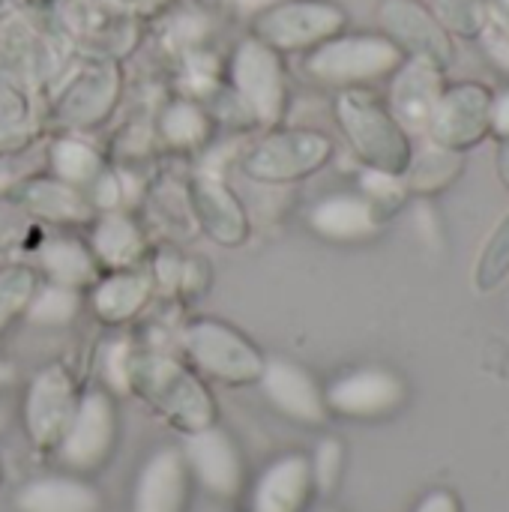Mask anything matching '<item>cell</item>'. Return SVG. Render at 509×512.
Instances as JSON below:
<instances>
[{"label":"cell","instance_id":"obj_1","mask_svg":"<svg viewBox=\"0 0 509 512\" xmlns=\"http://www.w3.org/2000/svg\"><path fill=\"white\" fill-rule=\"evenodd\" d=\"M126 390L159 411L174 429L192 435L216 423V402L195 372L159 351L129 354Z\"/></svg>","mask_w":509,"mask_h":512},{"label":"cell","instance_id":"obj_2","mask_svg":"<svg viewBox=\"0 0 509 512\" xmlns=\"http://www.w3.org/2000/svg\"><path fill=\"white\" fill-rule=\"evenodd\" d=\"M339 126L354 147V153L363 159L366 168L387 171V174H405L411 165V138L399 126V120L384 108L375 96L363 90H345L336 102Z\"/></svg>","mask_w":509,"mask_h":512},{"label":"cell","instance_id":"obj_3","mask_svg":"<svg viewBox=\"0 0 509 512\" xmlns=\"http://www.w3.org/2000/svg\"><path fill=\"white\" fill-rule=\"evenodd\" d=\"M336 153V144L321 129H273L243 150L240 171L252 183L288 186L318 174Z\"/></svg>","mask_w":509,"mask_h":512},{"label":"cell","instance_id":"obj_4","mask_svg":"<svg viewBox=\"0 0 509 512\" xmlns=\"http://www.w3.org/2000/svg\"><path fill=\"white\" fill-rule=\"evenodd\" d=\"M183 348L204 375L231 387L255 384L264 369V354L258 345L219 318L192 321L183 330Z\"/></svg>","mask_w":509,"mask_h":512},{"label":"cell","instance_id":"obj_5","mask_svg":"<svg viewBox=\"0 0 509 512\" xmlns=\"http://www.w3.org/2000/svg\"><path fill=\"white\" fill-rule=\"evenodd\" d=\"M402 66V48L390 36H333L309 57V72L324 84H363Z\"/></svg>","mask_w":509,"mask_h":512},{"label":"cell","instance_id":"obj_6","mask_svg":"<svg viewBox=\"0 0 509 512\" xmlns=\"http://www.w3.org/2000/svg\"><path fill=\"white\" fill-rule=\"evenodd\" d=\"M117 429H120V420H117L114 399L105 390H87L78 399L75 414L57 444L60 462L78 474L102 468L108 456L114 453Z\"/></svg>","mask_w":509,"mask_h":512},{"label":"cell","instance_id":"obj_7","mask_svg":"<svg viewBox=\"0 0 509 512\" xmlns=\"http://www.w3.org/2000/svg\"><path fill=\"white\" fill-rule=\"evenodd\" d=\"M234 87L243 108L261 126H276L288 108V84L279 57L267 42L249 39L234 57Z\"/></svg>","mask_w":509,"mask_h":512},{"label":"cell","instance_id":"obj_8","mask_svg":"<svg viewBox=\"0 0 509 512\" xmlns=\"http://www.w3.org/2000/svg\"><path fill=\"white\" fill-rule=\"evenodd\" d=\"M492 99V90L483 84H459L444 90L426 126L429 138L456 153L483 144L492 132Z\"/></svg>","mask_w":509,"mask_h":512},{"label":"cell","instance_id":"obj_9","mask_svg":"<svg viewBox=\"0 0 509 512\" xmlns=\"http://www.w3.org/2000/svg\"><path fill=\"white\" fill-rule=\"evenodd\" d=\"M78 396L63 366H45L27 387L24 396V429L39 450H57Z\"/></svg>","mask_w":509,"mask_h":512},{"label":"cell","instance_id":"obj_10","mask_svg":"<svg viewBox=\"0 0 509 512\" xmlns=\"http://www.w3.org/2000/svg\"><path fill=\"white\" fill-rule=\"evenodd\" d=\"M183 459L189 468V477H195L210 495L216 498H237L246 483V465L243 456L228 432H222L216 423L186 435L183 444Z\"/></svg>","mask_w":509,"mask_h":512},{"label":"cell","instance_id":"obj_11","mask_svg":"<svg viewBox=\"0 0 509 512\" xmlns=\"http://www.w3.org/2000/svg\"><path fill=\"white\" fill-rule=\"evenodd\" d=\"M345 24V12L321 0H294L267 9L258 21L261 42L276 48H309L333 39Z\"/></svg>","mask_w":509,"mask_h":512},{"label":"cell","instance_id":"obj_12","mask_svg":"<svg viewBox=\"0 0 509 512\" xmlns=\"http://www.w3.org/2000/svg\"><path fill=\"white\" fill-rule=\"evenodd\" d=\"M327 411L354 417V420H375L393 414L405 402V384L390 369H357L336 378L324 393Z\"/></svg>","mask_w":509,"mask_h":512},{"label":"cell","instance_id":"obj_13","mask_svg":"<svg viewBox=\"0 0 509 512\" xmlns=\"http://www.w3.org/2000/svg\"><path fill=\"white\" fill-rule=\"evenodd\" d=\"M258 384H261L267 402L288 420H297L303 426H321L330 414L327 402H324V390L294 360H285V357L264 360Z\"/></svg>","mask_w":509,"mask_h":512},{"label":"cell","instance_id":"obj_14","mask_svg":"<svg viewBox=\"0 0 509 512\" xmlns=\"http://www.w3.org/2000/svg\"><path fill=\"white\" fill-rule=\"evenodd\" d=\"M189 204L192 213L201 225V231L225 246V249H237L249 240V213L243 207V201L237 198V192L210 174H201L189 183Z\"/></svg>","mask_w":509,"mask_h":512},{"label":"cell","instance_id":"obj_15","mask_svg":"<svg viewBox=\"0 0 509 512\" xmlns=\"http://www.w3.org/2000/svg\"><path fill=\"white\" fill-rule=\"evenodd\" d=\"M381 21L390 30V39L399 48H408L414 57L429 60L435 66H450L453 45L447 36V27L420 3L414 0H387L381 9Z\"/></svg>","mask_w":509,"mask_h":512},{"label":"cell","instance_id":"obj_16","mask_svg":"<svg viewBox=\"0 0 509 512\" xmlns=\"http://www.w3.org/2000/svg\"><path fill=\"white\" fill-rule=\"evenodd\" d=\"M189 501V468L180 450L153 453L138 471L132 512H183Z\"/></svg>","mask_w":509,"mask_h":512},{"label":"cell","instance_id":"obj_17","mask_svg":"<svg viewBox=\"0 0 509 512\" xmlns=\"http://www.w3.org/2000/svg\"><path fill=\"white\" fill-rule=\"evenodd\" d=\"M312 462L288 453L267 465L252 489V512H303L315 495Z\"/></svg>","mask_w":509,"mask_h":512},{"label":"cell","instance_id":"obj_18","mask_svg":"<svg viewBox=\"0 0 509 512\" xmlns=\"http://www.w3.org/2000/svg\"><path fill=\"white\" fill-rule=\"evenodd\" d=\"M441 93H444L441 66L414 57L396 72L390 90V114L399 120L405 132H426Z\"/></svg>","mask_w":509,"mask_h":512},{"label":"cell","instance_id":"obj_19","mask_svg":"<svg viewBox=\"0 0 509 512\" xmlns=\"http://www.w3.org/2000/svg\"><path fill=\"white\" fill-rule=\"evenodd\" d=\"M309 228L330 243H360L378 234L381 216L366 195L336 192L324 195L309 210Z\"/></svg>","mask_w":509,"mask_h":512},{"label":"cell","instance_id":"obj_20","mask_svg":"<svg viewBox=\"0 0 509 512\" xmlns=\"http://www.w3.org/2000/svg\"><path fill=\"white\" fill-rule=\"evenodd\" d=\"M153 294V273L141 267L129 270H108L90 285V309L105 324H126L132 321Z\"/></svg>","mask_w":509,"mask_h":512},{"label":"cell","instance_id":"obj_21","mask_svg":"<svg viewBox=\"0 0 509 512\" xmlns=\"http://www.w3.org/2000/svg\"><path fill=\"white\" fill-rule=\"evenodd\" d=\"M21 207L45 222H63V225H81L96 216L93 204L87 195L57 177H27L15 192H12Z\"/></svg>","mask_w":509,"mask_h":512},{"label":"cell","instance_id":"obj_22","mask_svg":"<svg viewBox=\"0 0 509 512\" xmlns=\"http://www.w3.org/2000/svg\"><path fill=\"white\" fill-rule=\"evenodd\" d=\"M90 252L96 255L99 267L105 270H129L141 267L147 255V237L138 228V222L120 210H108L96 216L93 234H90Z\"/></svg>","mask_w":509,"mask_h":512},{"label":"cell","instance_id":"obj_23","mask_svg":"<svg viewBox=\"0 0 509 512\" xmlns=\"http://www.w3.org/2000/svg\"><path fill=\"white\" fill-rule=\"evenodd\" d=\"M18 512H102V495L75 477H39L15 492Z\"/></svg>","mask_w":509,"mask_h":512},{"label":"cell","instance_id":"obj_24","mask_svg":"<svg viewBox=\"0 0 509 512\" xmlns=\"http://www.w3.org/2000/svg\"><path fill=\"white\" fill-rule=\"evenodd\" d=\"M117 99V72L114 69H99L84 75L63 99H60V120L72 129H87L102 123Z\"/></svg>","mask_w":509,"mask_h":512},{"label":"cell","instance_id":"obj_25","mask_svg":"<svg viewBox=\"0 0 509 512\" xmlns=\"http://www.w3.org/2000/svg\"><path fill=\"white\" fill-rule=\"evenodd\" d=\"M39 267L45 270L48 282L66 288H90L99 279V261L87 243L78 237H51L39 249Z\"/></svg>","mask_w":509,"mask_h":512},{"label":"cell","instance_id":"obj_26","mask_svg":"<svg viewBox=\"0 0 509 512\" xmlns=\"http://www.w3.org/2000/svg\"><path fill=\"white\" fill-rule=\"evenodd\" d=\"M45 165H48L51 177H57L81 192H87L90 183L105 171V159L99 156V150L72 135H63L48 147Z\"/></svg>","mask_w":509,"mask_h":512},{"label":"cell","instance_id":"obj_27","mask_svg":"<svg viewBox=\"0 0 509 512\" xmlns=\"http://www.w3.org/2000/svg\"><path fill=\"white\" fill-rule=\"evenodd\" d=\"M462 153L456 150H444V147H432L426 150L423 156H411V165L405 168L402 180H405V189L408 192H417V195H435L441 189H447L459 171H462Z\"/></svg>","mask_w":509,"mask_h":512},{"label":"cell","instance_id":"obj_28","mask_svg":"<svg viewBox=\"0 0 509 512\" xmlns=\"http://www.w3.org/2000/svg\"><path fill=\"white\" fill-rule=\"evenodd\" d=\"M81 291L78 288H66L57 282H45L36 285L24 318L36 327H66L78 318L81 312Z\"/></svg>","mask_w":509,"mask_h":512},{"label":"cell","instance_id":"obj_29","mask_svg":"<svg viewBox=\"0 0 509 512\" xmlns=\"http://www.w3.org/2000/svg\"><path fill=\"white\" fill-rule=\"evenodd\" d=\"M162 138L168 147H177V150H195L201 147L207 138H210V120L207 114L192 105V102H177L171 105L165 114H162Z\"/></svg>","mask_w":509,"mask_h":512},{"label":"cell","instance_id":"obj_30","mask_svg":"<svg viewBox=\"0 0 509 512\" xmlns=\"http://www.w3.org/2000/svg\"><path fill=\"white\" fill-rule=\"evenodd\" d=\"M39 279L24 264L0 267V336L27 312V303L36 291Z\"/></svg>","mask_w":509,"mask_h":512},{"label":"cell","instance_id":"obj_31","mask_svg":"<svg viewBox=\"0 0 509 512\" xmlns=\"http://www.w3.org/2000/svg\"><path fill=\"white\" fill-rule=\"evenodd\" d=\"M435 18L459 36H480L492 21L489 0H435Z\"/></svg>","mask_w":509,"mask_h":512},{"label":"cell","instance_id":"obj_32","mask_svg":"<svg viewBox=\"0 0 509 512\" xmlns=\"http://www.w3.org/2000/svg\"><path fill=\"white\" fill-rule=\"evenodd\" d=\"M509 276V213L495 228V234L486 240L483 255L477 261V288L492 291Z\"/></svg>","mask_w":509,"mask_h":512},{"label":"cell","instance_id":"obj_33","mask_svg":"<svg viewBox=\"0 0 509 512\" xmlns=\"http://www.w3.org/2000/svg\"><path fill=\"white\" fill-rule=\"evenodd\" d=\"M363 195L375 204V207H396L402 204L405 198V180L399 174H387V171H375V168H366L363 171Z\"/></svg>","mask_w":509,"mask_h":512},{"label":"cell","instance_id":"obj_34","mask_svg":"<svg viewBox=\"0 0 509 512\" xmlns=\"http://www.w3.org/2000/svg\"><path fill=\"white\" fill-rule=\"evenodd\" d=\"M342 459H345V453H342V444H339V441H333V438L321 441V447L315 450V459H309V462H312V477H315V489H318V492H330V489L339 483Z\"/></svg>","mask_w":509,"mask_h":512},{"label":"cell","instance_id":"obj_35","mask_svg":"<svg viewBox=\"0 0 509 512\" xmlns=\"http://www.w3.org/2000/svg\"><path fill=\"white\" fill-rule=\"evenodd\" d=\"M24 123H27V102L9 84H0V141L18 135Z\"/></svg>","mask_w":509,"mask_h":512},{"label":"cell","instance_id":"obj_36","mask_svg":"<svg viewBox=\"0 0 509 512\" xmlns=\"http://www.w3.org/2000/svg\"><path fill=\"white\" fill-rule=\"evenodd\" d=\"M129 348L126 345H111L105 351V378L117 387L126 390V363H129Z\"/></svg>","mask_w":509,"mask_h":512},{"label":"cell","instance_id":"obj_37","mask_svg":"<svg viewBox=\"0 0 509 512\" xmlns=\"http://www.w3.org/2000/svg\"><path fill=\"white\" fill-rule=\"evenodd\" d=\"M27 177H33V174H30L24 159H12V156L3 159L0 156V192H15Z\"/></svg>","mask_w":509,"mask_h":512},{"label":"cell","instance_id":"obj_38","mask_svg":"<svg viewBox=\"0 0 509 512\" xmlns=\"http://www.w3.org/2000/svg\"><path fill=\"white\" fill-rule=\"evenodd\" d=\"M414 512H462V504L453 492L438 489V492H429Z\"/></svg>","mask_w":509,"mask_h":512},{"label":"cell","instance_id":"obj_39","mask_svg":"<svg viewBox=\"0 0 509 512\" xmlns=\"http://www.w3.org/2000/svg\"><path fill=\"white\" fill-rule=\"evenodd\" d=\"M489 51H492V60L509 72V30L507 27H501V24H495L492 30H489Z\"/></svg>","mask_w":509,"mask_h":512},{"label":"cell","instance_id":"obj_40","mask_svg":"<svg viewBox=\"0 0 509 512\" xmlns=\"http://www.w3.org/2000/svg\"><path fill=\"white\" fill-rule=\"evenodd\" d=\"M492 129L509 141V90L492 99Z\"/></svg>","mask_w":509,"mask_h":512},{"label":"cell","instance_id":"obj_41","mask_svg":"<svg viewBox=\"0 0 509 512\" xmlns=\"http://www.w3.org/2000/svg\"><path fill=\"white\" fill-rule=\"evenodd\" d=\"M498 174H501L504 186L509 189V141H504L501 150H498Z\"/></svg>","mask_w":509,"mask_h":512},{"label":"cell","instance_id":"obj_42","mask_svg":"<svg viewBox=\"0 0 509 512\" xmlns=\"http://www.w3.org/2000/svg\"><path fill=\"white\" fill-rule=\"evenodd\" d=\"M492 9H495V15L501 18V27H507L509 30V0H492Z\"/></svg>","mask_w":509,"mask_h":512},{"label":"cell","instance_id":"obj_43","mask_svg":"<svg viewBox=\"0 0 509 512\" xmlns=\"http://www.w3.org/2000/svg\"><path fill=\"white\" fill-rule=\"evenodd\" d=\"M9 378H12V372H9V366H6V363H0V387H3V384H6Z\"/></svg>","mask_w":509,"mask_h":512},{"label":"cell","instance_id":"obj_44","mask_svg":"<svg viewBox=\"0 0 509 512\" xmlns=\"http://www.w3.org/2000/svg\"><path fill=\"white\" fill-rule=\"evenodd\" d=\"M3 426H6V417L0 414V432H3Z\"/></svg>","mask_w":509,"mask_h":512},{"label":"cell","instance_id":"obj_45","mask_svg":"<svg viewBox=\"0 0 509 512\" xmlns=\"http://www.w3.org/2000/svg\"><path fill=\"white\" fill-rule=\"evenodd\" d=\"M0 477H3V468H0Z\"/></svg>","mask_w":509,"mask_h":512}]
</instances>
